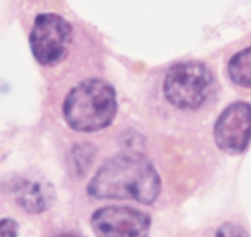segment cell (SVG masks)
<instances>
[{"instance_id":"6da1fadb","label":"cell","mask_w":251,"mask_h":237,"mask_svg":"<svg viewBox=\"0 0 251 237\" xmlns=\"http://www.w3.org/2000/svg\"><path fill=\"white\" fill-rule=\"evenodd\" d=\"M99 200H134L153 204L161 192V179L154 164L138 153H120L108 158L86 187Z\"/></svg>"},{"instance_id":"7a4b0ae2","label":"cell","mask_w":251,"mask_h":237,"mask_svg":"<svg viewBox=\"0 0 251 237\" xmlns=\"http://www.w3.org/2000/svg\"><path fill=\"white\" fill-rule=\"evenodd\" d=\"M117 114V95L108 82L90 78L69 90L63 103V116L72 130L95 132L112 124Z\"/></svg>"},{"instance_id":"3957f363","label":"cell","mask_w":251,"mask_h":237,"mask_svg":"<svg viewBox=\"0 0 251 237\" xmlns=\"http://www.w3.org/2000/svg\"><path fill=\"white\" fill-rule=\"evenodd\" d=\"M213 84V73L204 63L199 61L180 62L168 71L163 90L171 105L194 110L208 100Z\"/></svg>"},{"instance_id":"277c9868","label":"cell","mask_w":251,"mask_h":237,"mask_svg":"<svg viewBox=\"0 0 251 237\" xmlns=\"http://www.w3.org/2000/svg\"><path fill=\"white\" fill-rule=\"evenodd\" d=\"M30 48L40 64L52 67L67 58L73 41V28L63 16L43 13L36 16L30 32Z\"/></svg>"},{"instance_id":"5b68a950","label":"cell","mask_w":251,"mask_h":237,"mask_svg":"<svg viewBox=\"0 0 251 237\" xmlns=\"http://www.w3.org/2000/svg\"><path fill=\"white\" fill-rule=\"evenodd\" d=\"M90 225L98 237H148L151 217L132 207H103L93 212Z\"/></svg>"},{"instance_id":"8992f818","label":"cell","mask_w":251,"mask_h":237,"mask_svg":"<svg viewBox=\"0 0 251 237\" xmlns=\"http://www.w3.org/2000/svg\"><path fill=\"white\" fill-rule=\"evenodd\" d=\"M214 141L229 154L243 153L251 140V105L235 101L226 106L214 124Z\"/></svg>"},{"instance_id":"52a82bcc","label":"cell","mask_w":251,"mask_h":237,"mask_svg":"<svg viewBox=\"0 0 251 237\" xmlns=\"http://www.w3.org/2000/svg\"><path fill=\"white\" fill-rule=\"evenodd\" d=\"M15 200L24 211L41 214L54 203V188L43 179H24L15 187Z\"/></svg>"},{"instance_id":"ba28073f","label":"cell","mask_w":251,"mask_h":237,"mask_svg":"<svg viewBox=\"0 0 251 237\" xmlns=\"http://www.w3.org/2000/svg\"><path fill=\"white\" fill-rule=\"evenodd\" d=\"M229 78L241 87H251V46L235 53L228 63Z\"/></svg>"},{"instance_id":"9c48e42d","label":"cell","mask_w":251,"mask_h":237,"mask_svg":"<svg viewBox=\"0 0 251 237\" xmlns=\"http://www.w3.org/2000/svg\"><path fill=\"white\" fill-rule=\"evenodd\" d=\"M95 147L91 146L89 144L80 145V146H76V148L74 149V156L72 157V162H73V166L72 168L75 171L76 174H84L90 167L91 162H93V157L95 154Z\"/></svg>"},{"instance_id":"30bf717a","label":"cell","mask_w":251,"mask_h":237,"mask_svg":"<svg viewBox=\"0 0 251 237\" xmlns=\"http://www.w3.org/2000/svg\"><path fill=\"white\" fill-rule=\"evenodd\" d=\"M216 237H250V235L240 225L226 222L217 230Z\"/></svg>"},{"instance_id":"8fae6325","label":"cell","mask_w":251,"mask_h":237,"mask_svg":"<svg viewBox=\"0 0 251 237\" xmlns=\"http://www.w3.org/2000/svg\"><path fill=\"white\" fill-rule=\"evenodd\" d=\"M19 224L14 219L5 217L0 220V237H18Z\"/></svg>"},{"instance_id":"7c38bea8","label":"cell","mask_w":251,"mask_h":237,"mask_svg":"<svg viewBox=\"0 0 251 237\" xmlns=\"http://www.w3.org/2000/svg\"><path fill=\"white\" fill-rule=\"evenodd\" d=\"M57 237H80L75 234H72V232H67V234H62V235H58Z\"/></svg>"}]
</instances>
